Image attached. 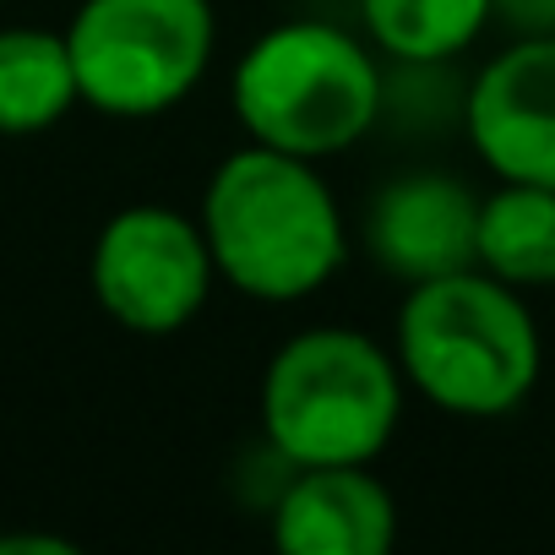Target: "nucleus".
Masks as SVG:
<instances>
[{"instance_id":"nucleus-1","label":"nucleus","mask_w":555,"mask_h":555,"mask_svg":"<svg viewBox=\"0 0 555 555\" xmlns=\"http://www.w3.org/2000/svg\"><path fill=\"white\" fill-rule=\"evenodd\" d=\"M202 234L218 284L261 306H295L327 289L349 261V234L317 158L261 142L234 147L202 191Z\"/></svg>"},{"instance_id":"nucleus-2","label":"nucleus","mask_w":555,"mask_h":555,"mask_svg":"<svg viewBox=\"0 0 555 555\" xmlns=\"http://www.w3.org/2000/svg\"><path fill=\"white\" fill-rule=\"evenodd\" d=\"M392 354L403 382L425 403L463 420L512 414L533 392L544 365L533 311L485 267L409 284L392 327Z\"/></svg>"},{"instance_id":"nucleus-3","label":"nucleus","mask_w":555,"mask_h":555,"mask_svg":"<svg viewBox=\"0 0 555 555\" xmlns=\"http://www.w3.org/2000/svg\"><path fill=\"white\" fill-rule=\"evenodd\" d=\"M403 371L360 327H306L267 360L261 430L289 468L376 463L403 420Z\"/></svg>"},{"instance_id":"nucleus-4","label":"nucleus","mask_w":555,"mask_h":555,"mask_svg":"<svg viewBox=\"0 0 555 555\" xmlns=\"http://www.w3.org/2000/svg\"><path fill=\"white\" fill-rule=\"evenodd\" d=\"M229 109L245 142L338 158L382 120V66L371 44L333 23H278L240 55Z\"/></svg>"},{"instance_id":"nucleus-5","label":"nucleus","mask_w":555,"mask_h":555,"mask_svg":"<svg viewBox=\"0 0 555 555\" xmlns=\"http://www.w3.org/2000/svg\"><path fill=\"white\" fill-rule=\"evenodd\" d=\"M66 50L99 115L153 120L196 93L218 50L212 0H82Z\"/></svg>"},{"instance_id":"nucleus-6","label":"nucleus","mask_w":555,"mask_h":555,"mask_svg":"<svg viewBox=\"0 0 555 555\" xmlns=\"http://www.w3.org/2000/svg\"><path fill=\"white\" fill-rule=\"evenodd\" d=\"M93 300L137 338H169L191 327L218 284L202 218L158 202L120 207L93 240Z\"/></svg>"},{"instance_id":"nucleus-7","label":"nucleus","mask_w":555,"mask_h":555,"mask_svg":"<svg viewBox=\"0 0 555 555\" xmlns=\"http://www.w3.org/2000/svg\"><path fill=\"white\" fill-rule=\"evenodd\" d=\"M468 142L495 180L555 191V34L506 44L474 77Z\"/></svg>"},{"instance_id":"nucleus-8","label":"nucleus","mask_w":555,"mask_h":555,"mask_svg":"<svg viewBox=\"0 0 555 555\" xmlns=\"http://www.w3.org/2000/svg\"><path fill=\"white\" fill-rule=\"evenodd\" d=\"M479 196L452 175H398L371 196L365 250L398 284H430V278L474 267Z\"/></svg>"},{"instance_id":"nucleus-9","label":"nucleus","mask_w":555,"mask_h":555,"mask_svg":"<svg viewBox=\"0 0 555 555\" xmlns=\"http://www.w3.org/2000/svg\"><path fill=\"white\" fill-rule=\"evenodd\" d=\"M267 517L284 555H387L398 544V501L371 463L295 468Z\"/></svg>"},{"instance_id":"nucleus-10","label":"nucleus","mask_w":555,"mask_h":555,"mask_svg":"<svg viewBox=\"0 0 555 555\" xmlns=\"http://www.w3.org/2000/svg\"><path fill=\"white\" fill-rule=\"evenodd\" d=\"M474 267L512 289H555V191L501 180L479 196Z\"/></svg>"},{"instance_id":"nucleus-11","label":"nucleus","mask_w":555,"mask_h":555,"mask_svg":"<svg viewBox=\"0 0 555 555\" xmlns=\"http://www.w3.org/2000/svg\"><path fill=\"white\" fill-rule=\"evenodd\" d=\"M82 104L66 34L0 28V137H39Z\"/></svg>"},{"instance_id":"nucleus-12","label":"nucleus","mask_w":555,"mask_h":555,"mask_svg":"<svg viewBox=\"0 0 555 555\" xmlns=\"http://www.w3.org/2000/svg\"><path fill=\"white\" fill-rule=\"evenodd\" d=\"M490 12L495 0H360V28L403 66H441L485 34Z\"/></svg>"},{"instance_id":"nucleus-13","label":"nucleus","mask_w":555,"mask_h":555,"mask_svg":"<svg viewBox=\"0 0 555 555\" xmlns=\"http://www.w3.org/2000/svg\"><path fill=\"white\" fill-rule=\"evenodd\" d=\"M23 550H39V555H77V544L50 539V533H12V539H0V555H23Z\"/></svg>"}]
</instances>
